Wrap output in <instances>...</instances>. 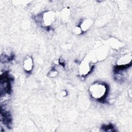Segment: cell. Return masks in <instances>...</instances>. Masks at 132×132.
Masks as SVG:
<instances>
[{
    "mask_svg": "<svg viewBox=\"0 0 132 132\" xmlns=\"http://www.w3.org/2000/svg\"><path fill=\"white\" fill-rule=\"evenodd\" d=\"M89 91L92 98L96 100H102L107 94L108 86L104 82H94L90 86Z\"/></svg>",
    "mask_w": 132,
    "mask_h": 132,
    "instance_id": "1",
    "label": "cell"
},
{
    "mask_svg": "<svg viewBox=\"0 0 132 132\" xmlns=\"http://www.w3.org/2000/svg\"><path fill=\"white\" fill-rule=\"evenodd\" d=\"M56 19V13L54 11L48 10L44 12L41 15V23L45 27L52 25Z\"/></svg>",
    "mask_w": 132,
    "mask_h": 132,
    "instance_id": "2",
    "label": "cell"
},
{
    "mask_svg": "<svg viewBox=\"0 0 132 132\" xmlns=\"http://www.w3.org/2000/svg\"><path fill=\"white\" fill-rule=\"evenodd\" d=\"M132 55L130 52H128L121 54L117 59L116 64L118 67H125L129 65L131 61Z\"/></svg>",
    "mask_w": 132,
    "mask_h": 132,
    "instance_id": "3",
    "label": "cell"
},
{
    "mask_svg": "<svg viewBox=\"0 0 132 132\" xmlns=\"http://www.w3.org/2000/svg\"><path fill=\"white\" fill-rule=\"evenodd\" d=\"M92 68V65L91 62L87 60H84L80 63L78 67V73L80 76H85L91 72Z\"/></svg>",
    "mask_w": 132,
    "mask_h": 132,
    "instance_id": "4",
    "label": "cell"
},
{
    "mask_svg": "<svg viewBox=\"0 0 132 132\" xmlns=\"http://www.w3.org/2000/svg\"><path fill=\"white\" fill-rule=\"evenodd\" d=\"M23 66L26 72H31L34 67V61L32 57L30 56H27L24 59Z\"/></svg>",
    "mask_w": 132,
    "mask_h": 132,
    "instance_id": "5",
    "label": "cell"
},
{
    "mask_svg": "<svg viewBox=\"0 0 132 132\" xmlns=\"http://www.w3.org/2000/svg\"><path fill=\"white\" fill-rule=\"evenodd\" d=\"M93 23V21L92 19L87 18L84 19L80 23V25H79L81 29L82 32H86L92 26Z\"/></svg>",
    "mask_w": 132,
    "mask_h": 132,
    "instance_id": "6",
    "label": "cell"
},
{
    "mask_svg": "<svg viewBox=\"0 0 132 132\" xmlns=\"http://www.w3.org/2000/svg\"><path fill=\"white\" fill-rule=\"evenodd\" d=\"M70 15V10L69 9V8H64L61 12V16L62 18L64 20H67Z\"/></svg>",
    "mask_w": 132,
    "mask_h": 132,
    "instance_id": "7",
    "label": "cell"
},
{
    "mask_svg": "<svg viewBox=\"0 0 132 132\" xmlns=\"http://www.w3.org/2000/svg\"><path fill=\"white\" fill-rule=\"evenodd\" d=\"M74 31L75 32V34L76 35H81L83 32L81 30V29L80 28V26L79 25L78 26H76L74 28Z\"/></svg>",
    "mask_w": 132,
    "mask_h": 132,
    "instance_id": "8",
    "label": "cell"
},
{
    "mask_svg": "<svg viewBox=\"0 0 132 132\" xmlns=\"http://www.w3.org/2000/svg\"><path fill=\"white\" fill-rule=\"evenodd\" d=\"M58 74V71L55 70H52L50 71L49 73V76L51 77H54Z\"/></svg>",
    "mask_w": 132,
    "mask_h": 132,
    "instance_id": "9",
    "label": "cell"
},
{
    "mask_svg": "<svg viewBox=\"0 0 132 132\" xmlns=\"http://www.w3.org/2000/svg\"><path fill=\"white\" fill-rule=\"evenodd\" d=\"M14 2L16 3L17 5H24V4L25 5L28 3L27 1H13Z\"/></svg>",
    "mask_w": 132,
    "mask_h": 132,
    "instance_id": "10",
    "label": "cell"
},
{
    "mask_svg": "<svg viewBox=\"0 0 132 132\" xmlns=\"http://www.w3.org/2000/svg\"><path fill=\"white\" fill-rule=\"evenodd\" d=\"M67 92L65 90L62 91L60 93V96L62 97H65L67 96Z\"/></svg>",
    "mask_w": 132,
    "mask_h": 132,
    "instance_id": "11",
    "label": "cell"
}]
</instances>
